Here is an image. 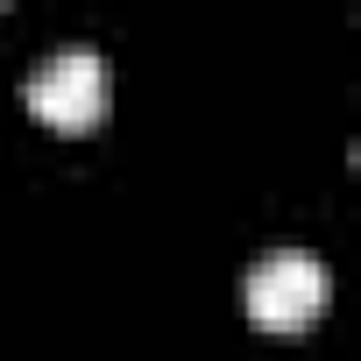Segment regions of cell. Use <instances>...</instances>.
Segmentation results:
<instances>
[{"instance_id": "6da1fadb", "label": "cell", "mask_w": 361, "mask_h": 361, "mask_svg": "<svg viewBox=\"0 0 361 361\" xmlns=\"http://www.w3.org/2000/svg\"><path fill=\"white\" fill-rule=\"evenodd\" d=\"M326 262L319 255H305V248H276V255H262L255 269H248V283H241V305H248V319L262 326V333H305L319 312H326Z\"/></svg>"}, {"instance_id": "7a4b0ae2", "label": "cell", "mask_w": 361, "mask_h": 361, "mask_svg": "<svg viewBox=\"0 0 361 361\" xmlns=\"http://www.w3.org/2000/svg\"><path fill=\"white\" fill-rule=\"evenodd\" d=\"M29 114H36L43 128H57V135L99 128V114H106V64H99V50H92V43L50 50V57L36 64V78H29Z\"/></svg>"}]
</instances>
